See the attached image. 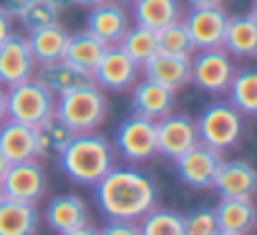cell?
<instances>
[{
	"label": "cell",
	"instance_id": "4dcf8cb0",
	"mask_svg": "<svg viewBox=\"0 0 257 235\" xmlns=\"http://www.w3.org/2000/svg\"><path fill=\"white\" fill-rule=\"evenodd\" d=\"M157 51L172 53V56H192L194 53V46H192L189 33L182 21H174L157 31Z\"/></svg>",
	"mask_w": 257,
	"mask_h": 235
},
{
	"label": "cell",
	"instance_id": "8992f818",
	"mask_svg": "<svg viewBox=\"0 0 257 235\" xmlns=\"http://www.w3.org/2000/svg\"><path fill=\"white\" fill-rule=\"evenodd\" d=\"M234 71H237V66H234L232 56L222 46L204 48V51H197V56H192V76H189V81L199 91L219 96V94L227 91Z\"/></svg>",
	"mask_w": 257,
	"mask_h": 235
},
{
	"label": "cell",
	"instance_id": "603a6c76",
	"mask_svg": "<svg viewBox=\"0 0 257 235\" xmlns=\"http://www.w3.org/2000/svg\"><path fill=\"white\" fill-rule=\"evenodd\" d=\"M254 205L252 197H222V202L214 210L217 227L234 232V235H247L254 227Z\"/></svg>",
	"mask_w": 257,
	"mask_h": 235
},
{
	"label": "cell",
	"instance_id": "f546056e",
	"mask_svg": "<svg viewBox=\"0 0 257 235\" xmlns=\"http://www.w3.org/2000/svg\"><path fill=\"white\" fill-rule=\"evenodd\" d=\"M139 235H184V215L174 210H149L139 217Z\"/></svg>",
	"mask_w": 257,
	"mask_h": 235
},
{
	"label": "cell",
	"instance_id": "9a60e30c",
	"mask_svg": "<svg viewBox=\"0 0 257 235\" xmlns=\"http://www.w3.org/2000/svg\"><path fill=\"white\" fill-rule=\"evenodd\" d=\"M144 79H152L172 91H179L189 84L192 76V56H172V53H154L142 63Z\"/></svg>",
	"mask_w": 257,
	"mask_h": 235
},
{
	"label": "cell",
	"instance_id": "30bf717a",
	"mask_svg": "<svg viewBox=\"0 0 257 235\" xmlns=\"http://www.w3.org/2000/svg\"><path fill=\"white\" fill-rule=\"evenodd\" d=\"M48 187L46 172L36 160L28 162H16L8 167V172L0 180V190H3V197L11 200H21V202H38L43 197Z\"/></svg>",
	"mask_w": 257,
	"mask_h": 235
},
{
	"label": "cell",
	"instance_id": "f6af8a7d",
	"mask_svg": "<svg viewBox=\"0 0 257 235\" xmlns=\"http://www.w3.org/2000/svg\"><path fill=\"white\" fill-rule=\"evenodd\" d=\"M0 197H3V190H0Z\"/></svg>",
	"mask_w": 257,
	"mask_h": 235
},
{
	"label": "cell",
	"instance_id": "7a4b0ae2",
	"mask_svg": "<svg viewBox=\"0 0 257 235\" xmlns=\"http://www.w3.org/2000/svg\"><path fill=\"white\" fill-rule=\"evenodd\" d=\"M58 165L68 180L78 185H96L113 167V147L96 132H78L58 152Z\"/></svg>",
	"mask_w": 257,
	"mask_h": 235
},
{
	"label": "cell",
	"instance_id": "8d00e7d4",
	"mask_svg": "<svg viewBox=\"0 0 257 235\" xmlns=\"http://www.w3.org/2000/svg\"><path fill=\"white\" fill-rule=\"evenodd\" d=\"M61 235H98V230H96V227H91V225L86 222V225H81V227H73V230H68V232H61Z\"/></svg>",
	"mask_w": 257,
	"mask_h": 235
},
{
	"label": "cell",
	"instance_id": "ac0fdd59",
	"mask_svg": "<svg viewBox=\"0 0 257 235\" xmlns=\"http://www.w3.org/2000/svg\"><path fill=\"white\" fill-rule=\"evenodd\" d=\"M134 94H132V106H134V114H142L147 119L157 122L162 116H167L169 111H174V99H177V91L152 81V79H144L139 84L132 86Z\"/></svg>",
	"mask_w": 257,
	"mask_h": 235
},
{
	"label": "cell",
	"instance_id": "5b68a950",
	"mask_svg": "<svg viewBox=\"0 0 257 235\" xmlns=\"http://www.w3.org/2000/svg\"><path fill=\"white\" fill-rule=\"evenodd\" d=\"M194 124L199 142L217 152L232 149L242 139V114L229 101H212Z\"/></svg>",
	"mask_w": 257,
	"mask_h": 235
},
{
	"label": "cell",
	"instance_id": "836d02e7",
	"mask_svg": "<svg viewBox=\"0 0 257 235\" xmlns=\"http://www.w3.org/2000/svg\"><path fill=\"white\" fill-rule=\"evenodd\" d=\"M98 235H139V225L134 220H111L98 230Z\"/></svg>",
	"mask_w": 257,
	"mask_h": 235
},
{
	"label": "cell",
	"instance_id": "e575fe53",
	"mask_svg": "<svg viewBox=\"0 0 257 235\" xmlns=\"http://www.w3.org/2000/svg\"><path fill=\"white\" fill-rule=\"evenodd\" d=\"M31 3H33V0H0V8H3L11 18H18Z\"/></svg>",
	"mask_w": 257,
	"mask_h": 235
},
{
	"label": "cell",
	"instance_id": "f35d334b",
	"mask_svg": "<svg viewBox=\"0 0 257 235\" xmlns=\"http://www.w3.org/2000/svg\"><path fill=\"white\" fill-rule=\"evenodd\" d=\"M8 119V109H6V89L0 86V124Z\"/></svg>",
	"mask_w": 257,
	"mask_h": 235
},
{
	"label": "cell",
	"instance_id": "1f68e13d",
	"mask_svg": "<svg viewBox=\"0 0 257 235\" xmlns=\"http://www.w3.org/2000/svg\"><path fill=\"white\" fill-rule=\"evenodd\" d=\"M18 21L23 23V28L28 31H38L43 26H51L58 21V11L53 6H48L46 0H33V3L18 16Z\"/></svg>",
	"mask_w": 257,
	"mask_h": 235
},
{
	"label": "cell",
	"instance_id": "44dd1931",
	"mask_svg": "<svg viewBox=\"0 0 257 235\" xmlns=\"http://www.w3.org/2000/svg\"><path fill=\"white\" fill-rule=\"evenodd\" d=\"M33 76H36L53 96H58V94H63V91H71V89H76V86H83V84L93 81L88 71L76 68V66L68 63L66 58L51 61V63H38Z\"/></svg>",
	"mask_w": 257,
	"mask_h": 235
},
{
	"label": "cell",
	"instance_id": "cb8c5ba5",
	"mask_svg": "<svg viewBox=\"0 0 257 235\" xmlns=\"http://www.w3.org/2000/svg\"><path fill=\"white\" fill-rule=\"evenodd\" d=\"M26 41H28V48H31L36 63H51V61L63 58V51H66V43H68V31L56 21L51 26L31 31V36Z\"/></svg>",
	"mask_w": 257,
	"mask_h": 235
},
{
	"label": "cell",
	"instance_id": "3957f363",
	"mask_svg": "<svg viewBox=\"0 0 257 235\" xmlns=\"http://www.w3.org/2000/svg\"><path fill=\"white\" fill-rule=\"evenodd\" d=\"M106 111H108V101L93 81L58 94L56 109H53V114L63 124H68L76 134L96 132V127H101V122L106 119Z\"/></svg>",
	"mask_w": 257,
	"mask_h": 235
},
{
	"label": "cell",
	"instance_id": "ee69618b",
	"mask_svg": "<svg viewBox=\"0 0 257 235\" xmlns=\"http://www.w3.org/2000/svg\"><path fill=\"white\" fill-rule=\"evenodd\" d=\"M116 3H121V6H126V3H134V0H116Z\"/></svg>",
	"mask_w": 257,
	"mask_h": 235
},
{
	"label": "cell",
	"instance_id": "ffe728a7",
	"mask_svg": "<svg viewBox=\"0 0 257 235\" xmlns=\"http://www.w3.org/2000/svg\"><path fill=\"white\" fill-rule=\"evenodd\" d=\"M46 222L53 232H68L73 227H81L88 222V207L78 195H58L48 200L46 207Z\"/></svg>",
	"mask_w": 257,
	"mask_h": 235
},
{
	"label": "cell",
	"instance_id": "484cf974",
	"mask_svg": "<svg viewBox=\"0 0 257 235\" xmlns=\"http://www.w3.org/2000/svg\"><path fill=\"white\" fill-rule=\"evenodd\" d=\"M134 21L144 28L159 31L174 21H182L179 0H134Z\"/></svg>",
	"mask_w": 257,
	"mask_h": 235
},
{
	"label": "cell",
	"instance_id": "83f0119b",
	"mask_svg": "<svg viewBox=\"0 0 257 235\" xmlns=\"http://www.w3.org/2000/svg\"><path fill=\"white\" fill-rule=\"evenodd\" d=\"M116 46H118L128 58H134V61L142 66L147 58H152V56L157 53V31L134 23V26L126 28V33L121 36V41H118Z\"/></svg>",
	"mask_w": 257,
	"mask_h": 235
},
{
	"label": "cell",
	"instance_id": "d590c367",
	"mask_svg": "<svg viewBox=\"0 0 257 235\" xmlns=\"http://www.w3.org/2000/svg\"><path fill=\"white\" fill-rule=\"evenodd\" d=\"M11 33H13V18L3 8H0V43H3Z\"/></svg>",
	"mask_w": 257,
	"mask_h": 235
},
{
	"label": "cell",
	"instance_id": "277c9868",
	"mask_svg": "<svg viewBox=\"0 0 257 235\" xmlns=\"http://www.w3.org/2000/svg\"><path fill=\"white\" fill-rule=\"evenodd\" d=\"M6 109H8V119L28 127H38L48 116H53L56 96L33 76L6 89Z\"/></svg>",
	"mask_w": 257,
	"mask_h": 235
},
{
	"label": "cell",
	"instance_id": "52a82bcc",
	"mask_svg": "<svg viewBox=\"0 0 257 235\" xmlns=\"http://www.w3.org/2000/svg\"><path fill=\"white\" fill-rule=\"evenodd\" d=\"M116 149L128 162H144L157 154V122L132 114L116 132Z\"/></svg>",
	"mask_w": 257,
	"mask_h": 235
},
{
	"label": "cell",
	"instance_id": "7bdbcfd3",
	"mask_svg": "<svg viewBox=\"0 0 257 235\" xmlns=\"http://www.w3.org/2000/svg\"><path fill=\"white\" fill-rule=\"evenodd\" d=\"M212 235H234V232H227V230H219V227H217V230H214Z\"/></svg>",
	"mask_w": 257,
	"mask_h": 235
},
{
	"label": "cell",
	"instance_id": "5bb4252c",
	"mask_svg": "<svg viewBox=\"0 0 257 235\" xmlns=\"http://www.w3.org/2000/svg\"><path fill=\"white\" fill-rule=\"evenodd\" d=\"M128 26H132L128 23V13L116 0H103V3L93 6L86 18V31L93 33L106 46H116Z\"/></svg>",
	"mask_w": 257,
	"mask_h": 235
},
{
	"label": "cell",
	"instance_id": "ab89813d",
	"mask_svg": "<svg viewBox=\"0 0 257 235\" xmlns=\"http://www.w3.org/2000/svg\"><path fill=\"white\" fill-rule=\"evenodd\" d=\"M46 3H48V6H53V8L61 13V11H66V8H71V6H73V0H46Z\"/></svg>",
	"mask_w": 257,
	"mask_h": 235
},
{
	"label": "cell",
	"instance_id": "d6986e66",
	"mask_svg": "<svg viewBox=\"0 0 257 235\" xmlns=\"http://www.w3.org/2000/svg\"><path fill=\"white\" fill-rule=\"evenodd\" d=\"M222 48L234 58H252L257 53V16L244 13V16H227L224 23V36H222Z\"/></svg>",
	"mask_w": 257,
	"mask_h": 235
},
{
	"label": "cell",
	"instance_id": "9c48e42d",
	"mask_svg": "<svg viewBox=\"0 0 257 235\" xmlns=\"http://www.w3.org/2000/svg\"><path fill=\"white\" fill-rule=\"evenodd\" d=\"M142 73V66L128 58L118 46H106L103 56L98 58L96 68L91 71V79L98 89H108V91H126L137 84Z\"/></svg>",
	"mask_w": 257,
	"mask_h": 235
},
{
	"label": "cell",
	"instance_id": "b9f144b4",
	"mask_svg": "<svg viewBox=\"0 0 257 235\" xmlns=\"http://www.w3.org/2000/svg\"><path fill=\"white\" fill-rule=\"evenodd\" d=\"M76 6H83V8H93V6H98V3H103V0H73Z\"/></svg>",
	"mask_w": 257,
	"mask_h": 235
},
{
	"label": "cell",
	"instance_id": "4fadbf2b",
	"mask_svg": "<svg viewBox=\"0 0 257 235\" xmlns=\"http://www.w3.org/2000/svg\"><path fill=\"white\" fill-rule=\"evenodd\" d=\"M36 58L28 48V41L18 33H11L0 43V86H13L36 73Z\"/></svg>",
	"mask_w": 257,
	"mask_h": 235
},
{
	"label": "cell",
	"instance_id": "6da1fadb",
	"mask_svg": "<svg viewBox=\"0 0 257 235\" xmlns=\"http://www.w3.org/2000/svg\"><path fill=\"white\" fill-rule=\"evenodd\" d=\"M96 202L108 220H139L157 205V185L149 175L111 167L96 185Z\"/></svg>",
	"mask_w": 257,
	"mask_h": 235
},
{
	"label": "cell",
	"instance_id": "d4e9b609",
	"mask_svg": "<svg viewBox=\"0 0 257 235\" xmlns=\"http://www.w3.org/2000/svg\"><path fill=\"white\" fill-rule=\"evenodd\" d=\"M103 51H106V43L103 41H98L88 31H81V33H68V43H66L63 58L68 63H73L76 68L91 73L96 68L98 58L103 56Z\"/></svg>",
	"mask_w": 257,
	"mask_h": 235
},
{
	"label": "cell",
	"instance_id": "f1b7e54d",
	"mask_svg": "<svg viewBox=\"0 0 257 235\" xmlns=\"http://www.w3.org/2000/svg\"><path fill=\"white\" fill-rule=\"evenodd\" d=\"M36 134H38V149H41V157H46V154H58L68 142H71V137L76 134L68 124H63L58 116L53 114V116H48V119L43 122V124H38L36 127Z\"/></svg>",
	"mask_w": 257,
	"mask_h": 235
},
{
	"label": "cell",
	"instance_id": "ba28073f",
	"mask_svg": "<svg viewBox=\"0 0 257 235\" xmlns=\"http://www.w3.org/2000/svg\"><path fill=\"white\" fill-rule=\"evenodd\" d=\"M197 142H199V134L192 116L169 111L167 116L157 119V154H164L167 160L177 162Z\"/></svg>",
	"mask_w": 257,
	"mask_h": 235
},
{
	"label": "cell",
	"instance_id": "74e56055",
	"mask_svg": "<svg viewBox=\"0 0 257 235\" xmlns=\"http://www.w3.org/2000/svg\"><path fill=\"white\" fill-rule=\"evenodd\" d=\"M192 8H209V6H222V0H187Z\"/></svg>",
	"mask_w": 257,
	"mask_h": 235
},
{
	"label": "cell",
	"instance_id": "8fae6325",
	"mask_svg": "<svg viewBox=\"0 0 257 235\" xmlns=\"http://www.w3.org/2000/svg\"><path fill=\"white\" fill-rule=\"evenodd\" d=\"M182 23H184V28H187V33H189V41H192L194 51L217 48V46H222L227 13H224L222 6L192 8Z\"/></svg>",
	"mask_w": 257,
	"mask_h": 235
},
{
	"label": "cell",
	"instance_id": "d6a6232c",
	"mask_svg": "<svg viewBox=\"0 0 257 235\" xmlns=\"http://www.w3.org/2000/svg\"><path fill=\"white\" fill-rule=\"evenodd\" d=\"M214 230H217V217L214 210L209 207H199L184 217V235H212Z\"/></svg>",
	"mask_w": 257,
	"mask_h": 235
},
{
	"label": "cell",
	"instance_id": "7c38bea8",
	"mask_svg": "<svg viewBox=\"0 0 257 235\" xmlns=\"http://www.w3.org/2000/svg\"><path fill=\"white\" fill-rule=\"evenodd\" d=\"M222 157L217 149L197 142L189 152H184L179 160H177V172H179V180L187 185V187H194V190H207L212 187L214 182V175H217V167H219Z\"/></svg>",
	"mask_w": 257,
	"mask_h": 235
},
{
	"label": "cell",
	"instance_id": "4316f807",
	"mask_svg": "<svg viewBox=\"0 0 257 235\" xmlns=\"http://www.w3.org/2000/svg\"><path fill=\"white\" fill-rule=\"evenodd\" d=\"M224 94H229V104L239 114H244V116L257 114V73H254V68L234 71Z\"/></svg>",
	"mask_w": 257,
	"mask_h": 235
},
{
	"label": "cell",
	"instance_id": "60d3db41",
	"mask_svg": "<svg viewBox=\"0 0 257 235\" xmlns=\"http://www.w3.org/2000/svg\"><path fill=\"white\" fill-rule=\"evenodd\" d=\"M8 167H11V162H8V157L0 152V180H3V175L8 172Z\"/></svg>",
	"mask_w": 257,
	"mask_h": 235
},
{
	"label": "cell",
	"instance_id": "2e32d148",
	"mask_svg": "<svg viewBox=\"0 0 257 235\" xmlns=\"http://www.w3.org/2000/svg\"><path fill=\"white\" fill-rule=\"evenodd\" d=\"M212 187L219 197H252L257 187V172L247 160H227L219 162Z\"/></svg>",
	"mask_w": 257,
	"mask_h": 235
},
{
	"label": "cell",
	"instance_id": "7402d4cb",
	"mask_svg": "<svg viewBox=\"0 0 257 235\" xmlns=\"http://www.w3.org/2000/svg\"><path fill=\"white\" fill-rule=\"evenodd\" d=\"M41 215L33 202L0 197V235H36Z\"/></svg>",
	"mask_w": 257,
	"mask_h": 235
},
{
	"label": "cell",
	"instance_id": "e0dca14e",
	"mask_svg": "<svg viewBox=\"0 0 257 235\" xmlns=\"http://www.w3.org/2000/svg\"><path fill=\"white\" fill-rule=\"evenodd\" d=\"M0 152L8 157L11 165L28 162V160L41 157L36 127H28V124L6 119L3 124H0Z\"/></svg>",
	"mask_w": 257,
	"mask_h": 235
}]
</instances>
